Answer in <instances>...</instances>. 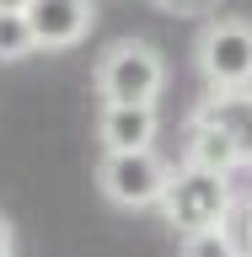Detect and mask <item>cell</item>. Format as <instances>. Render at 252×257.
I'll list each match as a JSON object with an SVG mask.
<instances>
[{
  "instance_id": "obj_1",
  "label": "cell",
  "mask_w": 252,
  "mask_h": 257,
  "mask_svg": "<svg viewBox=\"0 0 252 257\" xmlns=\"http://www.w3.org/2000/svg\"><path fill=\"white\" fill-rule=\"evenodd\" d=\"M231 204H236L231 177H215V172H199V166H183L177 161L156 209H161V220L172 225L177 236H199V230H220Z\"/></svg>"
},
{
  "instance_id": "obj_2",
  "label": "cell",
  "mask_w": 252,
  "mask_h": 257,
  "mask_svg": "<svg viewBox=\"0 0 252 257\" xmlns=\"http://www.w3.org/2000/svg\"><path fill=\"white\" fill-rule=\"evenodd\" d=\"M161 86H166V59L145 38H124L113 43L97 64V91L113 107H156Z\"/></svg>"
},
{
  "instance_id": "obj_3",
  "label": "cell",
  "mask_w": 252,
  "mask_h": 257,
  "mask_svg": "<svg viewBox=\"0 0 252 257\" xmlns=\"http://www.w3.org/2000/svg\"><path fill=\"white\" fill-rule=\"evenodd\" d=\"M199 75L209 91H247L252 86V22L247 16H209L193 43Z\"/></svg>"
},
{
  "instance_id": "obj_4",
  "label": "cell",
  "mask_w": 252,
  "mask_h": 257,
  "mask_svg": "<svg viewBox=\"0 0 252 257\" xmlns=\"http://www.w3.org/2000/svg\"><path fill=\"white\" fill-rule=\"evenodd\" d=\"M166 177H172V161L161 150H129V156H102L97 188L118 209H156L166 193Z\"/></svg>"
},
{
  "instance_id": "obj_5",
  "label": "cell",
  "mask_w": 252,
  "mask_h": 257,
  "mask_svg": "<svg viewBox=\"0 0 252 257\" xmlns=\"http://www.w3.org/2000/svg\"><path fill=\"white\" fill-rule=\"evenodd\" d=\"M22 16L38 48H75L92 32V0H27Z\"/></svg>"
},
{
  "instance_id": "obj_6",
  "label": "cell",
  "mask_w": 252,
  "mask_h": 257,
  "mask_svg": "<svg viewBox=\"0 0 252 257\" xmlns=\"http://www.w3.org/2000/svg\"><path fill=\"white\" fill-rule=\"evenodd\" d=\"M193 123H209L215 134L236 145L241 166H252V86L247 91H204V102L193 107Z\"/></svg>"
},
{
  "instance_id": "obj_7",
  "label": "cell",
  "mask_w": 252,
  "mask_h": 257,
  "mask_svg": "<svg viewBox=\"0 0 252 257\" xmlns=\"http://www.w3.org/2000/svg\"><path fill=\"white\" fill-rule=\"evenodd\" d=\"M97 134H102V156H129V150H156L161 118H156V107H113V102H102Z\"/></svg>"
},
{
  "instance_id": "obj_8",
  "label": "cell",
  "mask_w": 252,
  "mask_h": 257,
  "mask_svg": "<svg viewBox=\"0 0 252 257\" xmlns=\"http://www.w3.org/2000/svg\"><path fill=\"white\" fill-rule=\"evenodd\" d=\"M183 166H199V172L231 177V172H241V156H236V145L225 140V134H215L209 123H193V118H188V140H183Z\"/></svg>"
},
{
  "instance_id": "obj_9",
  "label": "cell",
  "mask_w": 252,
  "mask_h": 257,
  "mask_svg": "<svg viewBox=\"0 0 252 257\" xmlns=\"http://www.w3.org/2000/svg\"><path fill=\"white\" fill-rule=\"evenodd\" d=\"M27 54H38V43H32V32H27V16L0 11V64H16V59H27Z\"/></svg>"
},
{
  "instance_id": "obj_10",
  "label": "cell",
  "mask_w": 252,
  "mask_h": 257,
  "mask_svg": "<svg viewBox=\"0 0 252 257\" xmlns=\"http://www.w3.org/2000/svg\"><path fill=\"white\" fill-rule=\"evenodd\" d=\"M225 236H231L236 257H252V193H241L236 204H231V214H225Z\"/></svg>"
},
{
  "instance_id": "obj_11",
  "label": "cell",
  "mask_w": 252,
  "mask_h": 257,
  "mask_svg": "<svg viewBox=\"0 0 252 257\" xmlns=\"http://www.w3.org/2000/svg\"><path fill=\"white\" fill-rule=\"evenodd\" d=\"M183 257H236V246H231V236L220 230H199V236H183Z\"/></svg>"
},
{
  "instance_id": "obj_12",
  "label": "cell",
  "mask_w": 252,
  "mask_h": 257,
  "mask_svg": "<svg viewBox=\"0 0 252 257\" xmlns=\"http://www.w3.org/2000/svg\"><path fill=\"white\" fill-rule=\"evenodd\" d=\"M156 11H166V16H215V6L220 0H150Z\"/></svg>"
},
{
  "instance_id": "obj_13",
  "label": "cell",
  "mask_w": 252,
  "mask_h": 257,
  "mask_svg": "<svg viewBox=\"0 0 252 257\" xmlns=\"http://www.w3.org/2000/svg\"><path fill=\"white\" fill-rule=\"evenodd\" d=\"M0 257H16V236H11V220L0 214Z\"/></svg>"
},
{
  "instance_id": "obj_14",
  "label": "cell",
  "mask_w": 252,
  "mask_h": 257,
  "mask_svg": "<svg viewBox=\"0 0 252 257\" xmlns=\"http://www.w3.org/2000/svg\"><path fill=\"white\" fill-rule=\"evenodd\" d=\"M0 11H27V0H0Z\"/></svg>"
}]
</instances>
